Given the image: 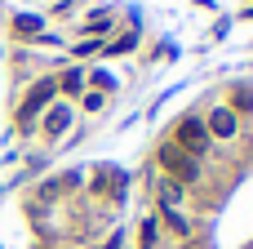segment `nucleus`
<instances>
[{"mask_svg":"<svg viewBox=\"0 0 253 249\" xmlns=\"http://www.w3.org/2000/svg\"><path fill=\"white\" fill-rule=\"evenodd\" d=\"M160 165L173 174V183H178V187H182V183H196V174H200L196 156H187L182 147H160Z\"/></svg>","mask_w":253,"mask_h":249,"instance_id":"obj_1","label":"nucleus"},{"mask_svg":"<svg viewBox=\"0 0 253 249\" xmlns=\"http://www.w3.org/2000/svg\"><path fill=\"white\" fill-rule=\"evenodd\" d=\"M178 147H182L187 156H205V147H209V129H205V120L187 116L182 129H178Z\"/></svg>","mask_w":253,"mask_h":249,"instance_id":"obj_2","label":"nucleus"},{"mask_svg":"<svg viewBox=\"0 0 253 249\" xmlns=\"http://www.w3.org/2000/svg\"><path fill=\"white\" fill-rule=\"evenodd\" d=\"M205 129H209V138H231V134L240 129V116H236V107H218V111L205 120Z\"/></svg>","mask_w":253,"mask_h":249,"instance_id":"obj_3","label":"nucleus"},{"mask_svg":"<svg viewBox=\"0 0 253 249\" xmlns=\"http://www.w3.org/2000/svg\"><path fill=\"white\" fill-rule=\"evenodd\" d=\"M49 94H53V80H44V85H40V89H31V98H27V102H22V111H18V120H22V125H27V120H31V116H36V111H40V107H44V102H49Z\"/></svg>","mask_w":253,"mask_h":249,"instance_id":"obj_4","label":"nucleus"},{"mask_svg":"<svg viewBox=\"0 0 253 249\" xmlns=\"http://www.w3.org/2000/svg\"><path fill=\"white\" fill-rule=\"evenodd\" d=\"M67 125H71V111H67V107H53V111L44 116V134H49V138H62Z\"/></svg>","mask_w":253,"mask_h":249,"instance_id":"obj_5","label":"nucleus"},{"mask_svg":"<svg viewBox=\"0 0 253 249\" xmlns=\"http://www.w3.org/2000/svg\"><path fill=\"white\" fill-rule=\"evenodd\" d=\"M156 232H160V218H147L142 232H138V245H142V249H156Z\"/></svg>","mask_w":253,"mask_h":249,"instance_id":"obj_6","label":"nucleus"},{"mask_svg":"<svg viewBox=\"0 0 253 249\" xmlns=\"http://www.w3.org/2000/svg\"><path fill=\"white\" fill-rule=\"evenodd\" d=\"M160 214H165V223H169V227H173L178 236H187V232H191V223L182 218V209H160Z\"/></svg>","mask_w":253,"mask_h":249,"instance_id":"obj_7","label":"nucleus"},{"mask_svg":"<svg viewBox=\"0 0 253 249\" xmlns=\"http://www.w3.org/2000/svg\"><path fill=\"white\" fill-rule=\"evenodd\" d=\"M80 85H84V76H80V71H67V76L58 80V89H67V94H76Z\"/></svg>","mask_w":253,"mask_h":249,"instance_id":"obj_8","label":"nucleus"},{"mask_svg":"<svg viewBox=\"0 0 253 249\" xmlns=\"http://www.w3.org/2000/svg\"><path fill=\"white\" fill-rule=\"evenodd\" d=\"M13 31H22V36H27V31H40V18H18Z\"/></svg>","mask_w":253,"mask_h":249,"instance_id":"obj_9","label":"nucleus"},{"mask_svg":"<svg viewBox=\"0 0 253 249\" xmlns=\"http://www.w3.org/2000/svg\"><path fill=\"white\" fill-rule=\"evenodd\" d=\"M129 49H133V36H120V40H116L107 53H129Z\"/></svg>","mask_w":253,"mask_h":249,"instance_id":"obj_10","label":"nucleus"},{"mask_svg":"<svg viewBox=\"0 0 253 249\" xmlns=\"http://www.w3.org/2000/svg\"><path fill=\"white\" fill-rule=\"evenodd\" d=\"M98 49H102V45H98V40H93V36H89V40H80V45H76V53H98Z\"/></svg>","mask_w":253,"mask_h":249,"instance_id":"obj_11","label":"nucleus"}]
</instances>
